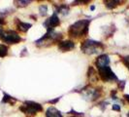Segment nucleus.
<instances>
[{
    "mask_svg": "<svg viewBox=\"0 0 129 117\" xmlns=\"http://www.w3.org/2000/svg\"><path fill=\"white\" fill-rule=\"evenodd\" d=\"M90 21L89 19H81L73 24L69 28V35L73 37H79L85 35L88 31V26Z\"/></svg>",
    "mask_w": 129,
    "mask_h": 117,
    "instance_id": "nucleus-1",
    "label": "nucleus"
},
{
    "mask_svg": "<svg viewBox=\"0 0 129 117\" xmlns=\"http://www.w3.org/2000/svg\"><path fill=\"white\" fill-rule=\"evenodd\" d=\"M59 19H58V17L55 15V14H53L51 18H49L48 19H46V22L44 23V26H46V28L48 29V31H50V30H53V28L55 27V26H57L59 25Z\"/></svg>",
    "mask_w": 129,
    "mask_h": 117,
    "instance_id": "nucleus-6",
    "label": "nucleus"
},
{
    "mask_svg": "<svg viewBox=\"0 0 129 117\" xmlns=\"http://www.w3.org/2000/svg\"><path fill=\"white\" fill-rule=\"evenodd\" d=\"M46 116L47 117H62L61 113L55 108V107H49L46 111Z\"/></svg>",
    "mask_w": 129,
    "mask_h": 117,
    "instance_id": "nucleus-9",
    "label": "nucleus"
},
{
    "mask_svg": "<svg viewBox=\"0 0 129 117\" xmlns=\"http://www.w3.org/2000/svg\"><path fill=\"white\" fill-rule=\"evenodd\" d=\"M127 116H128V117H129V112H128V114H127Z\"/></svg>",
    "mask_w": 129,
    "mask_h": 117,
    "instance_id": "nucleus-21",
    "label": "nucleus"
},
{
    "mask_svg": "<svg viewBox=\"0 0 129 117\" xmlns=\"http://www.w3.org/2000/svg\"><path fill=\"white\" fill-rule=\"evenodd\" d=\"M124 97H126V100H127V101H128V102H129V95H125Z\"/></svg>",
    "mask_w": 129,
    "mask_h": 117,
    "instance_id": "nucleus-20",
    "label": "nucleus"
},
{
    "mask_svg": "<svg viewBox=\"0 0 129 117\" xmlns=\"http://www.w3.org/2000/svg\"><path fill=\"white\" fill-rule=\"evenodd\" d=\"M122 62H123V64L126 65L129 69V56H126V57L122 58Z\"/></svg>",
    "mask_w": 129,
    "mask_h": 117,
    "instance_id": "nucleus-16",
    "label": "nucleus"
},
{
    "mask_svg": "<svg viewBox=\"0 0 129 117\" xmlns=\"http://www.w3.org/2000/svg\"><path fill=\"white\" fill-rule=\"evenodd\" d=\"M47 10H48L47 6L46 5H42V6L40 7V14L42 16H45L46 14H47Z\"/></svg>",
    "mask_w": 129,
    "mask_h": 117,
    "instance_id": "nucleus-15",
    "label": "nucleus"
},
{
    "mask_svg": "<svg viewBox=\"0 0 129 117\" xmlns=\"http://www.w3.org/2000/svg\"><path fill=\"white\" fill-rule=\"evenodd\" d=\"M113 109H114V110H119V109H120V107H119L117 104H115V105L113 106Z\"/></svg>",
    "mask_w": 129,
    "mask_h": 117,
    "instance_id": "nucleus-19",
    "label": "nucleus"
},
{
    "mask_svg": "<svg viewBox=\"0 0 129 117\" xmlns=\"http://www.w3.org/2000/svg\"><path fill=\"white\" fill-rule=\"evenodd\" d=\"M81 49L86 55H94V54L102 52L104 50V46L100 42L88 39V40H85L84 43H82Z\"/></svg>",
    "mask_w": 129,
    "mask_h": 117,
    "instance_id": "nucleus-2",
    "label": "nucleus"
},
{
    "mask_svg": "<svg viewBox=\"0 0 129 117\" xmlns=\"http://www.w3.org/2000/svg\"><path fill=\"white\" fill-rule=\"evenodd\" d=\"M18 27L20 31L22 32H26L30 27H31V25L30 24H27V23H22V22H19L18 24Z\"/></svg>",
    "mask_w": 129,
    "mask_h": 117,
    "instance_id": "nucleus-10",
    "label": "nucleus"
},
{
    "mask_svg": "<svg viewBox=\"0 0 129 117\" xmlns=\"http://www.w3.org/2000/svg\"><path fill=\"white\" fill-rule=\"evenodd\" d=\"M0 39L6 43H10V44H16L19 43L21 40L20 36L18 33L14 30H7V31H1L0 32Z\"/></svg>",
    "mask_w": 129,
    "mask_h": 117,
    "instance_id": "nucleus-3",
    "label": "nucleus"
},
{
    "mask_svg": "<svg viewBox=\"0 0 129 117\" xmlns=\"http://www.w3.org/2000/svg\"><path fill=\"white\" fill-rule=\"evenodd\" d=\"M8 54V48L5 45L0 44V58H3Z\"/></svg>",
    "mask_w": 129,
    "mask_h": 117,
    "instance_id": "nucleus-11",
    "label": "nucleus"
},
{
    "mask_svg": "<svg viewBox=\"0 0 129 117\" xmlns=\"http://www.w3.org/2000/svg\"><path fill=\"white\" fill-rule=\"evenodd\" d=\"M3 24H4L3 19H0V32H1V31H3V29H2V26H3Z\"/></svg>",
    "mask_w": 129,
    "mask_h": 117,
    "instance_id": "nucleus-18",
    "label": "nucleus"
},
{
    "mask_svg": "<svg viewBox=\"0 0 129 117\" xmlns=\"http://www.w3.org/2000/svg\"><path fill=\"white\" fill-rule=\"evenodd\" d=\"M19 109L26 114H35L39 111H42V105L34 102H25L19 107Z\"/></svg>",
    "mask_w": 129,
    "mask_h": 117,
    "instance_id": "nucleus-4",
    "label": "nucleus"
},
{
    "mask_svg": "<svg viewBox=\"0 0 129 117\" xmlns=\"http://www.w3.org/2000/svg\"><path fill=\"white\" fill-rule=\"evenodd\" d=\"M75 48V43L70 40H65V41H61L58 44V49L62 52H66V51H70Z\"/></svg>",
    "mask_w": 129,
    "mask_h": 117,
    "instance_id": "nucleus-8",
    "label": "nucleus"
},
{
    "mask_svg": "<svg viewBox=\"0 0 129 117\" xmlns=\"http://www.w3.org/2000/svg\"><path fill=\"white\" fill-rule=\"evenodd\" d=\"M72 117H75V116H72ZM76 117H77V116H76ZM80 117H82V116H80Z\"/></svg>",
    "mask_w": 129,
    "mask_h": 117,
    "instance_id": "nucleus-22",
    "label": "nucleus"
},
{
    "mask_svg": "<svg viewBox=\"0 0 129 117\" xmlns=\"http://www.w3.org/2000/svg\"><path fill=\"white\" fill-rule=\"evenodd\" d=\"M2 102L3 103H14L15 102V100H13V97H10V96H8V95H4V97H3V100H2Z\"/></svg>",
    "mask_w": 129,
    "mask_h": 117,
    "instance_id": "nucleus-13",
    "label": "nucleus"
},
{
    "mask_svg": "<svg viewBox=\"0 0 129 117\" xmlns=\"http://www.w3.org/2000/svg\"><path fill=\"white\" fill-rule=\"evenodd\" d=\"M105 3H106V6L108 7V8H114V7H116L118 3H119V1H113V0H108V1H105Z\"/></svg>",
    "mask_w": 129,
    "mask_h": 117,
    "instance_id": "nucleus-12",
    "label": "nucleus"
},
{
    "mask_svg": "<svg viewBox=\"0 0 129 117\" xmlns=\"http://www.w3.org/2000/svg\"><path fill=\"white\" fill-rule=\"evenodd\" d=\"M98 71H99L100 77H101V79L103 81L111 82V81H116L117 80V78L115 75V73L112 71L110 66H106V67H103V68H99Z\"/></svg>",
    "mask_w": 129,
    "mask_h": 117,
    "instance_id": "nucleus-5",
    "label": "nucleus"
},
{
    "mask_svg": "<svg viewBox=\"0 0 129 117\" xmlns=\"http://www.w3.org/2000/svg\"><path fill=\"white\" fill-rule=\"evenodd\" d=\"M109 64H110V58H109V56L107 55H101L96 60V66L98 69L109 66Z\"/></svg>",
    "mask_w": 129,
    "mask_h": 117,
    "instance_id": "nucleus-7",
    "label": "nucleus"
},
{
    "mask_svg": "<svg viewBox=\"0 0 129 117\" xmlns=\"http://www.w3.org/2000/svg\"><path fill=\"white\" fill-rule=\"evenodd\" d=\"M17 3H19V6H25L29 3V1H18Z\"/></svg>",
    "mask_w": 129,
    "mask_h": 117,
    "instance_id": "nucleus-17",
    "label": "nucleus"
},
{
    "mask_svg": "<svg viewBox=\"0 0 129 117\" xmlns=\"http://www.w3.org/2000/svg\"><path fill=\"white\" fill-rule=\"evenodd\" d=\"M58 13H61V14H67L68 13V8H67V6H60L59 8H58Z\"/></svg>",
    "mask_w": 129,
    "mask_h": 117,
    "instance_id": "nucleus-14",
    "label": "nucleus"
}]
</instances>
